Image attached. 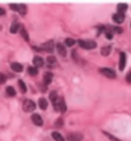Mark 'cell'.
Masks as SVG:
<instances>
[{
    "label": "cell",
    "instance_id": "1",
    "mask_svg": "<svg viewBox=\"0 0 131 141\" xmlns=\"http://www.w3.org/2000/svg\"><path fill=\"white\" fill-rule=\"evenodd\" d=\"M77 42L84 49H94V48H96V42L93 40H78Z\"/></svg>",
    "mask_w": 131,
    "mask_h": 141
},
{
    "label": "cell",
    "instance_id": "2",
    "mask_svg": "<svg viewBox=\"0 0 131 141\" xmlns=\"http://www.w3.org/2000/svg\"><path fill=\"white\" fill-rule=\"evenodd\" d=\"M35 108H36V105H35V103L32 100H30V99H26V100H23V110L24 112H34L35 110Z\"/></svg>",
    "mask_w": 131,
    "mask_h": 141
},
{
    "label": "cell",
    "instance_id": "3",
    "mask_svg": "<svg viewBox=\"0 0 131 141\" xmlns=\"http://www.w3.org/2000/svg\"><path fill=\"white\" fill-rule=\"evenodd\" d=\"M99 72L102 75H104L106 77H108V78H116V72L113 69H110V68H106V67L104 68H100Z\"/></svg>",
    "mask_w": 131,
    "mask_h": 141
},
{
    "label": "cell",
    "instance_id": "4",
    "mask_svg": "<svg viewBox=\"0 0 131 141\" xmlns=\"http://www.w3.org/2000/svg\"><path fill=\"white\" fill-rule=\"evenodd\" d=\"M41 50L43 51H48V53H51L54 50V42L50 40V41H48V42H45V44H43L41 45Z\"/></svg>",
    "mask_w": 131,
    "mask_h": 141
},
{
    "label": "cell",
    "instance_id": "5",
    "mask_svg": "<svg viewBox=\"0 0 131 141\" xmlns=\"http://www.w3.org/2000/svg\"><path fill=\"white\" fill-rule=\"evenodd\" d=\"M82 135L81 133H78V132H72V133H69L68 136H67V139L69 141H80L82 140Z\"/></svg>",
    "mask_w": 131,
    "mask_h": 141
},
{
    "label": "cell",
    "instance_id": "6",
    "mask_svg": "<svg viewBox=\"0 0 131 141\" xmlns=\"http://www.w3.org/2000/svg\"><path fill=\"white\" fill-rule=\"evenodd\" d=\"M125 65H126V54L125 53H121L120 54V64H118L120 71H122L125 68Z\"/></svg>",
    "mask_w": 131,
    "mask_h": 141
},
{
    "label": "cell",
    "instance_id": "7",
    "mask_svg": "<svg viewBox=\"0 0 131 141\" xmlns=\"http://www.w3.org/2000/svg\"><path fill=\"white\" fill-rule=\"evenodd\" d=\"M31 119L34 122V124H36V126H43V118L39 116V114H32V117H31Z\"/></svg>",
    "mask_w": 131,
    "mask_h": 141
},
{
    "label": "cell",
    "instance_id": "8",
    "mask_svg": "<svg viewBox=\"0 0 131 141\" xmlns=\"http://www.w3.org/2000/svg\"><path fill=\"white\" fill-rule=\"evenodd\" d=\"M112 18H113V21H114L116 23H122V22L125 21V16L121 14V13H116V14L112 16Z\"/></svg>",
    "mask_w": 131,
    "mask_h": 141
},
{
    "label": "cell",
    "instance_id": "9",
    "mask_svg": "<svg viewBox=\"0 0 131 141\" xmlns=\"http://www.w3.org/2000/svg\"><path fill=\"white\" fill-rule=\"evenodd\" d=\"M10 68H12L14 72H17V73H21L22 71H23V65L19 64V63H12V64H10Z\"/></svg>",
    "mask_w": 131,
    "mask_h": 141
},
{
    "label": "cell",
    "instance_id": "10",
    "mask_svg": "<svg viewBox=\"0 0 131 141\" xmlns=\"http://www.w3.org/2000/svg\"><path fill=\"white\" fill-rule=\"evenodd\" d=\"M57 50H58V53H59L61 57H66V55H67V50H66L64 45H62V44H57Z\"/></svg>",
    "mask_w": 131,
    "mask_h": 141
},
{
    "label": "cell",
    "instance_id": "11",
    "mask_svg": "<svg viewBox=\"0 0 131 141\" xmlns=\"http://www.w3.org/2000/svg\"><path fill=\"white\" fill-rule=\"evenodd\" d=\"M34 65H35L36 68L43 67L44 65V59L41 58V57H35V58H34Z\"/></svg>",
    "mask_w": 131,
    "mask_h": 141
},
{
    "label": "cell",
    "instance_id": "12",
    "mask_svg": "<svg viewBox=\"0 0 131 141\" xmlns=\"http://www.w3.org/2000/svg\"><path fill=\"white\" fill-rule=\"evenodd\" d=\"M51 80H53V75L50 72H46L44 75V82H45V85H49L51 82Z\"/></svg>",
    "mask_w": 131,
    "mask_h": 141
},
{
    "label": "cell",
    "instance_id": "13",
    "mask_svg": "<svg viewBox=\"0 0 131 141\" xmlns=\"http://www.w3.org/2000/svg\"><path fill=\"white\" fill-rule=\"evenodd\" d=\"M51 137L55 141H64V137H63L59 132H53V133H51Z\"/></svg>",
    "mask_w": 131,
    "mask_h": 141
},
{
    "label": "cell",
    "instance_id": "14",
    "mask_svg": "<svg viewBox=\"0 0 131 141\" xmlns=\"http://www.w3.org/2000/svg\"><path fill=\"white\" fill-rule=\"evenodd\" d=\"M117 9H118V13H121V14H123L125 12H126V9H127V4H118L117 5Z\"/></svg>",
    "mask_w": 131,
    "mask_h": 141
},
{
    "label": "cell",
    "instance_id": "15",
    "mask_svg": "<svg viewBox=\"0 0 131 141\" xmlns=\"http://www.w3.org/2000/svg\"><path fill=\"white\" fill-rule=\"evenodd\" d=\"M39 106L43 109V110H45L46 108H48V101H46V99H44V98H41L40 100H39Z\"/></svg>",
    "mask_w": 131,
    "mask_h": 141
},
{
    "label": "cell",
    "instance_id": "16",
    "mask_svg": "<svg viewBox=\"0 0 131 141\" xmlns=\"http://www.w3.org/2000/svg\"><path fill=\"white\" fill-rule=\"evenodd\" d=\"M6 95H8V96H16V90H14V87L8 86V87H6Z\"/></svg>",
    "mask_w": 131,
    "mask_h": 141
},
{
    "label": "cell",
    "instance_id": "17",
    "mask_svg": "<svg viewBox=\"0 0 131 141\" xmlns=\"http://www.w3.org/2000/svg\"><path fill=\"white\" fill-rule=\"evenodd\" d=\"M19 28H21V26H19L18 23H13L12 27H10V32H12V33H17Z\"/></svg>",
    "mask_w": 131,
    "mask_h": 141
},
{
    "label": "cell",
    "instance_id": "18",
    "mask_svg": "<svg viewBox=\"0 0 131 141\" xmlns=\"http://www.w3.org/2000/svg\"><path fill=\"white\" fill-rule=\"evenodd\" d=\"M58 112H61V113H64L66 112V103L63 100V98H61V103H59V109H58Z\"/></svg>",
    "mask_w": 131,
    "mask_h": 141
},
{
    "label": "cell",
    "instance_id": "19",
    "mask_svg": "<svg viewBox=\"0 0 131 141\" xmlns=\"http://www.w3.org/2000/svg\"><path fill=\"white\" fill-rule=\"evenodd\" d=\"M28 75H31V76H36L37 75V68L36 67H28Z\"/></svg>",
    "mask_w": 131,
    "mask_h": 141
},
{
    "label": "cell",
    "instance_id": "20",
    "mask_svg": "<svg viewBox=\"0 0 131 141\" xmlns=\"http://www.w3.org/2000/svg\"><path fill=\"white\" fill-rule=\"evenodd\" d=\"M110 46H104L103 49H102V55H104V57H107V55H109V53H110Z\"/></svg>",
    "mask_w": 131,
    "mask_h": 141
},
{
    "label": "cell",
    "instance_id": "21",
    "mask_svg": "<svg viewBox=\"0 0 131 141\" xmlns=\"http://www.w3.org/2000/svg\"><path fill=\"white\" fill-rule=\"evenodd\" d=\"M19 31H21V35L23 36V39H24V40H26V41H28V40H30V39H28V35H27V31L24 30V27H22V26H21Z\"/></svg>",
    "mask_w": 131,
    "mask_h": 141
},
{
    "label": "cell",
    "instance_id": "22",
    "mask_svg": "<svg viewBox=\"0 0 131 141\" xmlns=\"http://www.w3.org/2000/svg\"><path fill=\"white\" fill-rule=\"evenodd\" d=\"M18 86H19V89H21V91H22V92H23V94H24V92L27 91V87H26V85H24V82H23V81H22V80H19V81H18Z\"/></svg>",
    "mask_w": 131,
    "mask_h": 141
},
{
    "label": "cell",
    "instance_id": "23",
    "mask_svg": "<svg viewBox=\"0 0 131 141\" xmlns=\"http://www.w3.org/2000/svg\"><path fill=\"white\" fill-rule=\"evenodd\" d=\"M18 12L21 13L22 16H24V14H26V12H27V6H26L24 4H21V5H19V9H18Z\"/></svg>",
    "mask_w": 131,
    "mask_h": 141
},
{
    "label": "cell",
    "instance_id": "24",
    "mask_svg": "<svg viewBox=\"0 0 131 141\" xmlns=\"http://www.w3.org/2000/svg\"><path fill=\"white\" fill-rule=\"evenodd\" d=\"M76 44V40H73V39H66V45L67 46H73Z\"/></svg>",
    "mask_w": 131,
    "mask_h": 141
},
{
    "label": "cell",
    "instance_id": "25",
    "mask_svg": "<svg viewBox=\"0 0 131 141\" xmlns=\"http://www.w3.org/2000/svg\"><path fill=\"white\" fill-rule=\"evenodd\" d=\"M57 98H58V95H57V91H51V92H50V101H54Z\"/></svg>",
    "mask_w": 131,
    "mask_h": 141
},
{
    "label": "cell",
    "instance_id": "26",
    "mask_svg": "<svg viewBox=\"0 0 131 141\" xmlns=\"http://www.w3.org/2000/svg\"><path fill=\"white\" fill-rule=\"evenodd\" d=\"M46 61H48L49 64H55V58H54V57H48Z\"/></svg>",
    "mask_w": 131,
    "mask_h": 141
},
{
    "label": "cell",
    "instance_id": "27",
    "mask_svg": "<svg viewBox=\"0 0 131 141\" xmlns=\"http://www.w3.org/2000/svg\"><path fill=\"white\" fill-rule=\"evenodd\" d=\"M104 135H106V136H108L109 139H110V140H113V141H121V140H118V139H116L114 136H112V135H109L108 132H104Z\"/></svg>",
    "mask_w": 131,
    "mask_h": 141
},
{
    "label": "cell",
    "instance_id": "28",
    "mask_svg": "<svg viewBox=\"0 0 131 141\" xmlns=\"http://www.w3.org/2000/svg\"><path fill=\"white\" fill-rule=\"evenodd\" d=\"M10 8H12L13 10L18 12V9H19V5H17V4H10Z\"/></svg>",
    "mask_w": 131,
    "mask_h": 141
},
{
    "label": "cell",
    "instance_id": "29",
    "mask_svg": "<svg viewBox=\"0 0 131 141\" xmlns=\"http://www.w3.org/2000/svg\"><path fill=\"white\" fill-rule=\"evenodd\" d=\"M5 80H6V78H5V76H4L3 73H0V83H4Z\"/></svg>",
    "mask_w": 131,
    "mask_h": 141
},
{
    "label": "cell",
    "instance_id": "30",
    "mask_svg": "<svg viewBox=\"0 0 131 141\" xmlns=\"http://www.w3.org/2000/svg\"><path fill=\"white\" fill-rule=\"evenodd\" d=\"M112 30H114V32H117V33H121V32H122V30H121L120 27H114V28H112Z\"/></svg>",
    "mask_w": 131,
    "mask_h": 141
},
{
    "label": "cell",
    "instance_id": "31",
    "mask_svg": "<svg viewBox=\"0 0 131 141\" xmlns=\"http://www.w3.org/2000/svg\"><path fill=\"white\" fill-rule=\"evenodd\" d=\"M62 124H63V121H62V119H58L57 123H55V126H57V127H59V126H62Z\"/></svg>",
    "mask_w": 131,
    "mask_h": 141
},
{
    "label": "cell",
    "instance_id": "32",
    "mask_svg": "<svg viewBox=\"0 0 131 141\" xmlns=\"http://www.w3.org/2000/svg\"><path fill=\"white\" fill-rule=\"evenodd\" d=\"M106 35H107V37H108V39H112V37H113V32H107Z\"/></svg>",
    "mask_w": 131,
    "mask_h": 141
},
{
    "label": "cell",
    "instance_id": "33",
    "mask_svg": "<svg viewBox=\"0 0 131 141\" xmlns=\"http://www.w3.org/2000/svg\"><path fill=\"white\" fill-rule=\"evenodd\" d=\"M4 14H5V10L3 8H0V16H4Z\"/></svg>",
    "mask_w": 131,
    "mask_h": 141
},
{
    "label": "cell",
    "instance_id": "34",
    "mask_svg": "<svg viewBox=\"0 0 131 141\" xmlns=\"http://www.w3.org/2000/svg\"><path fill=\"white\" fill-rule=\"evenodd\" d=\"M127 81H129V82H131V73H129V75H127Z\"/></svg>",
    "mask_w": 131,
    "mask_h": 141
},
{
    "label": "cell",
    "instance_id": "35",
    "mask_svg": "<svg viewBox=\"0 0 131 141\" xmlns=\"http://www.w3.org/2000/svg\"><path fill=\"white\" fill-rule=\"evenodd\" d=\"M130 26H131V24H130Z\"/></svg>",
    "mask_w": 131,
    "mask_h": 141
}]
</instances>
